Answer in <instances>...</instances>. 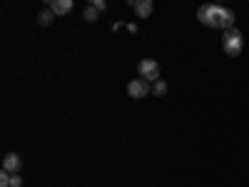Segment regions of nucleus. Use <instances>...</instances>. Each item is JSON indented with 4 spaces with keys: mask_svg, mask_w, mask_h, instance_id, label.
I'll list each match as a JSON object with an SVG mask.
<instances>
[{
    "mask_svg": "<svg viewBox=\"0 0 249 187\" xmlns=\"http://www.w3.org/2000/svg\"><path fill=\"white\" fill-rule=\"evenodd\" d=\"M197 18H199V23L207 25V28H219V30H232L234 28V10L230 8H222V5H212V3H207L197 10Z\"/></svg>",
    "mask_w": 249,
    "mask_h": 187,
    "instance_id": "nucleus-1",
    "label": "nucleus"
},
{
    "mask_svg": "<svg viewBox=\"0 0 249 187\" xmlns=\"http://www.w3.org/2000/svg\"><path fill=\"white\" fill-rule=\"evenodd\" d=\"M242 48H244V37H242V33L237 28L222 33V50L230 55V57H237L242 53Z\"/></svg>",
    "mask_w": 249,
    "mask_h": 187,
    "instance_id": "nucleus-2",
    "label": "nucleus"
},
{
    "mask_svg": "<svg viewBox=\"0 0 249 187\" xmlns=\"http://www.w3.org/2000/svg\"><path fill=\"white\" fill-rule=\"evenodd\" d=\"M137 73L142 80H147V82H157L160 80V65L152 60V57H144L140 60V65H137Z\"/></svg>",
    "mask_w": 249,
    "mask_h": 187,
    "instance_id": "nucleus-3",
    "label": "nucleus"
},
{
    "mask_svg": "<svg viewBox=\"0 0 249 187\" xmlns=\"http://www.w3.org/2000/svg\"><path fill=\"white\" fill-rule=\"evenodd\" d=\"M150 93H152V82H147V80L137 77V80H130V82H127V95H130V97H135V100L147 97Z\"/></svg>",
    "mask_w": 249,
    "mask_h": 187,
    "instance_id": "nucleus-4",
    "label": "nucleus"
},
{
    "mask_svg": "<svg viewBox=\"0 0 249 187\" xmlns=\"http://www.w3.org/2000/svg\"><path fill=\"white\" fill-rule=\"evenodd\" d=\"M20 165H23V160H20V155H18V152H8V155L3 157V170H5V172H10V175H18Z\"/></svg>",
    "mask_w": 249,
    "mask_h": 187,
    "instance_id": "nucleus-5",
    "label": "nucleus"
},
{
    "mask_svg": "<svg viewBox=\"0 0 249 187\" xmlns=\"http://www.w3.org/2000/svg\"><path fill=\"white\" fill-rule=\"evenodd\" d=\"M152 8H155L152 0H135V15L142 18V20L152 15Z\"/></svg>",
    "mask_w": 249,
    "mask_h": 187,
    "instance_id": "nucleus-6",
    "label": "nucleus"
},
{
    "mask_svg": "<svg viewBox=\"0 0 249 187\" xmlns=\"http://www.w3.org/2000/svg\"><path fill=\"white\" fill-rule=\"evenodd\" d=\"M50 10H53L55 15H68V13L72 10V0H53Z\"/></svg>",
    "mask_w": 249,
    "mask_h": 187,
    "instance_id": "nucleus-7",
    "label": "nucleus"
},
{
    "mask_svg": "<svg viewBox=\"0 0 249 187\" xmlns=\"http://www.w3.org/2000/svg\"><path fill=\"white\" fill-rule=\"evenodd\" d=\"M55 20V13L50 10V8H45V10H40L37 13V25H43V28H48L50 23Z\"/></svg>",
    "mask_w": 249,
    "mask_h": 187,
    "instance_id": "nucleus-8",
    "label": "nucleus"
},
{
    "mask_svg": "<svg viewBox=\"0 0 249 187\" xmlns=\"http://www.w3.org/2000/svg\"><path fill=\"white\" fill-rule=\"evenodd\" d=\"M152 93H155L157 97H164V95H167V82H164V80L152 82Z\"/></svg>",
    "mask_w": 249,
    "mask_h": 187,
    "instance_id": "nucleus-9",
    "label": "nucleus"
},
{
    "mask_svg": "<svg viewBox=\"0 0 249 187\" xmlns=\"http://www.w3.org/2000/svg\"><path fill=\"white\" fill-rule=\"evenodd\" d=\"M97 15H100V13H97L92 5H90V8H85V13H82V18H85L88 23H95V20H97Z\"/></svg>",
    "mask_w": 249,
    "mask_h": 187,
    "instance_id": "nucleus-10",
    "label": "nucleus"
},
{
    "mask_svg": "<svg viewBox=\"0 0 249 187\" xmlns=\"http://www.w3.org/2000/svg\"><path fill=\"white\" fill-rule=\"evenodd\" d=\"M10 177H13V175H10V172H5V170L0 172V187H10Z\"/></svg>",
    "mask_w": 249,
    "mask_h": 187,
    "instance_id": "nucleus-11",
    "label": "nucleus"
},
{
    "mask_svg": "<svg viewBox=\"0 0 249 187\" xmlns=\"http://www.w3.org/2000/svg\"><path fill=\"white\" fill-rule=\"evenodd\" d=\"M92 8L97 13H102V10H107V3H105V0H92Z\"/></svg>",
    "mask_w": 249,
    "mask_h": 187,
    "instance_id": "nucleus-12",
    "label": "nucleus"
},
{
    "mask_svg": "<svg viewBox=\"0 0 249 187\" xmlns=\"http://www.w3.org/2000/svg\"><path fill=\"white\" fill-rule=\"evenodd\" d=\"M20 185H23V177H20V175H13V177H10V187H20Z\"/></svg>",
    "mask_w": 249,
    "mask_h": 187,
    "instance_id": "nucleus-13",
    "label": "nucleus"
}]
</instances>
